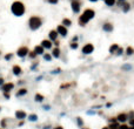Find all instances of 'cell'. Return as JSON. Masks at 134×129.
Returning <instances> with one entry per match:
<instances>
[{"label":"cell","instance_id":"6da1fadb","mask_svg":"<svg viewBox=\"0 0 134 129\" xmlns=\"http://www.w3.org/2000/svg\"><path fill=\"white\" fill-rule=\"evenodd\" d=\"M25 5L22 4L21 1H14L13 4L11 5V12L15 15V17H22L25 14Z\"/></svg>","mask_w":134,"mask_h":129},{"label":"cell","instance_id":"7a4b0ae2","mask_svg":"<svg viewBox=\"0 0 134 129\" xmlns=\"http://www.w3.org/2000/svg\"><path fill=\"white\" fill-rule=\"evenodd\" d=\"M94 15H95V12H94L93 9H86L84 13L80 15V18H79V20H78V22H79V25L80 26H85L86 24L91 20V19H93L94 18Z\"/></svg>","mask_w":134,"mask_h":129},{"label":"cell","instance_id":"3957f363","mask_svg":"<svg viewBox=\"0 0 134 129\" xmlns=\"http://www.w3.org/2000/svg\"><path fill=\"white\" fill-rule=\"evenodd\" d=\"M41 25H42V20H41V18H39V17L33 15V17H31L30 20H28V27H30L31 31H36V29H39L41 27Z\"/></svg>","mask_w":134,"mask_h":129},{"label":"cell","instance_id":"277c9868","mask_svg":"<svg viewBox=\"0 0 134 129\" xmlns=\"http://www.w3.org/2000/svg\"><path fill=\"white\" fill-rule=\"evenodd\" d=\"M28 52H30L28 47H26V46H21V47H19L18 51H17V56L20 58V59L26 58L27 54H28Z\"/></svg>","mask_w":134,"mask_h":129},{"label":"cell","instance_id":"5b68a950","mask_svg":"<svg viewBox=\"0 0 134 129\" xmlns=\"http://www.w3.org/2000/svg\"><path fill=\"white\" fill-rule=\"evenodd\" d=\"M14 86L15 85H14L13 82H5L4 85L0 87V89H1L2 93H11L14 89Z\"/></svg>","mask_w":134,"mask_h":129},{"label":"cell","instance_id":"8992f818","mask_svg":"<svg viewBox=\"0 0 134 129\" xmlns=\"http://www.w3.org/2000/svg\"><path fill=\"white\" fill-rule=\"evenodd\" d=\"M93 51H94V46L92 44H86L85 46L82 47V49H81V52L84 54H86V55L93 53Z\"/></svg>","mask_w":134,"mask_h":129},{"label":"cell","instance_id":"52a82bcc","mask_svg":"<svg viewBox=\"0 0 134 129\" xmlns=\"http://www.w3.org/2000/svg\"><path fill=\"white\" fill-rule=\"evenodd\" d=\"M14 116H15V119L19 121H24L25 119L27 117V114L25 110H17L14 113Z\"/></svg>","mask_w":134,"mask_h":129},{"label":"cell","instance_id":"ba28073f","mask_svg":"<svg viewBox=\"0 0 134 129\" xmlns=\"http://www.w3.org/2000/svg\"><path fill=\"white\" fill-rule=\"evenodd\" d=\"M12 73H13L14 76H20L22 74V68L19 65H14L12 67Z\"/></svg>","mask_w":134,"mask_h":129},{"label":"cell","instance_id":"9c48e42d","mask_svg":"<svg viewBox=\"0 0 134 129\" xmlns=\"http://www.w3.org/2000/svg\"><path fill=\"white\" fill-rule=\"evenodd\" d=\"M72 9H73V12L74 13H79L80 12V8H81V5H80V1L78 0V1H72Z\"/></svg>","mask_w":134,"mask_h":129},{"label":"cell","instance_id":"30bf717a","mask_svg":"<svg viewBox=\"0 0 134 129\" xmlns=\"http://www.w3.org/2000/svg\"><path fill=\"white\" fill-rule=\"evenodd\" d=\"M116 121L118 122H121V123H125L126 121H128V114H126V113L119 114V115L116 116Z\"/></svg>","mask_w":134,"mask_h":129},{"label":"cell","instance_id":"8fae6325","mask_svg":"<svg viewBox=\"0 0 134 129\" xmlns=\"http://www.w3.org/2000/svg\"><path fill=\"white\" fill-rule=\"evenodd\" d=\"M57 33H58V35H61L65 38V36L67 35V28L64 27L63 25H59L58 28H57Z\"/></svg>","mask_w":134,"mask_h":129},{"label":"cell","instance_id":"7c38bea8","mask_svg":"<svg viewBox=\"0 0 134 129\" xmlns=\"http://www.w3.org/2000/svg\"><path fill=\"white\" fill-rule=\"evenodd\" d=\"M52 41H49V40H42L41 41V47H42V48L44 49H51L52 48Z\"/></svg>","mask_w":134,"mask_h":129},{"label":"cell","instance_id":"4fadbf2b","mask_svg":"<svg viewBox=\"0 0 134 129\" xmlns=\"http://www.w3.org/2000/svg\"><path fill=\"white\" fill-rule=\"evenodd\" d=\"M48 38H49V41H57V39H58V33H57V31H49L48 33Z\"/></svg>","mask_w":134,"mask_h":129},{"label":"cell","instance_id":"5bb4252c","mask_svg":"<svg viewBox=\"0 0 134 129\" xmlns=\"http://www.w3.org/2000/svg\"><path fill=\"white\" fill-rule=\"evenodd\" d=\"M102 29L105 32H108V33H111L112 31H113V25L112 24H109V22H105L102 26Z\"/></svg>","mask_w":134,"mask_h":129},{"label":"cell","instance_id":"9a60e30c","mask_svg":"<svg viewBox=\"0 0 134 129\" xmlns=\"http://www.w3.org/2000/svg\"><path fill=\"white\" fill-rule=\"evenodd\" d=\"M33 52H34L36 55H42V54L45 53V49L39 45V46H35V47H34V51H33Z\"/></svg>","mask_w":134,"mask_h":129},{"label":"cell","instance_id":"2e32d148","mask_svg":"<svg viewBox=\"0 0 134 129\" xmlns=\"http://www.w3.org/2000/svg\"><path fill=\"white\" fill-rule=\"evenodd\" d=\"M26 94H27V89L26 88H20L18 92L15 93V96H17V98H21V96H25Z\"/></svg>","mask_w":134,"mask_h":129},{"label":"cell","instance_id":"e0dca14e","mask_svg":"<svg viewBox=\"0 0 134 129\" xmlns=\"http://www.w3.org/2000/svg\"><path fill=\"white\" fill-rule=\"evenodd\" d=\"M7 127H8V119L7 117H4L2 120L0 121V128L5 129V128H7Z\"/></svg>","mask_w":134,"mask_h":129},{"label":"cell","instance_id":"ac0fdd59","mask_svg":"<svg viewBox=\"0 0 134 129\" xmlns=\"http://www.w3.org/2000/svg\"><path fill=\"white\" fill-rule=\"evenodd\" d=\"M60 49L58 48V47H55V48L52 49V53H51V55L52 56H54V58H60Z\"/></svg>","mask_w":134,"mask_h":129},{"label":"cell","instance_id":"d6986e66","mask_svg":"<svg viewBox=\"0 0 134 129\" xmlns=\"http://www.w3.org/2000/svg\"><path fill=\"white\" fill-rule=\"evenodd\" d=\"M26 119H28L30 122H36L38 121V115L36 114H30V115H27Z\"/></svg>","mask_w":134,"mask_h":129},{"label":"cell","instance_id":"ffe728a7","mask_svg":"<svg viewBox=\"0 0 134 129\" xmlns=\"http://www.w3.org/2000/svg\"><path fill=\"white\" fill-rule=\"evenodd\" d=\"M44 95H41V94H35V96H34V100H35V102H42L44 101Z\"/></svg>","mask_w":134,"mask_h":129},{"label":"cell","instance_id":"44dd1931","mask_svg":"<svg viewBox=\"0 0 134 129\" xmlns=\"http://www.w3.org/2000/svg\"><path fill=\"white\" fill-rule=\"evenodd\" d=\"M119 48V46H118V44H114V45H112L111 47H109V53L112 54H115L116 52V49Z\"/></svg>","mask_w":134,"mask_h":129},{"label":"cell","instance_id":"7402d4cb","mask_svg":"<svg viewBox=\"0 0 134 129\" xmlns=\"http://www.w3.org/2000/svg\"><path fill=\"white\" fill-rule=\"evenodd\" d=\"M61 25H63L64 27H69L72 25V21L69 19H64L63 22H61Z\"/></svg>","mask_w":134,"mask_h":129},{"label":"cell","instance_id":"603a6c76","mask_svg":"<svg viewBox=\"0 0 134 129\" xmlns=\"http://www.w3.org/2000/svg\"><path fill=\"white\" fill-rule=\"evenodd\" d=\"M13 56H14L13 53H6L5 54V56H4V59H5V61H11V60L13 59Z\"/></svg>","mask_w":134,"mask_h":129},{"label":"cell","instance_id":"cb8c5ba5","mask_svg":"<svg viewBox=\"0 0 134 129\" xmlns=\"http://www.w3.org/2000/svg\"><path fill=\"white\" fill-rule=\"evenodd\" d=\"M130 8H131V6L128 2H127V4H122V12H124V13H127V12L130 11Z\"/></svg>","mask_w":134,"mask_h":129},{"label":"cell","instance_id":"d4e9b609","mask_svg":"<svg viewBox=\"0 0 134 129\" xmlns=\"http://www.w3.org/2000/svg\"><path fill=\"white\" fill-rule=\"evenodd\" d=\"M42 58H44L45 61H51L52 60V55L49 53H44L42 54Z\"/></svg>","mask_w":134,"mask_h":129},{"label":"cell","instance_id":"484cf974","mask_svg":"<svg viewBox=\"0 0 134 129\" xmlns=\"http://www.w3.org/2000/svg\"><path fill=\"white\" fill-rule=\"evenodd\" d=\"M27 56H28V58L31 59V60H34V59L36 58V54L34 53L33 51H32V52H28V54H27Z\"/></svg>","mask_w":134,"mask_h":129},{"label":"cell","instance_id":"4316f807","mask_svg":"<svg viewBox=\"0 0 134 129\" xmlns=\"http://www.w3.org/2000/svg\"><path fill=\"white\" fill-rule=\"evenodd\" d=\"M69 47H71V49H76L78 47H79V44H78V42H73V41H72L71 44H69Z\"/></svg>","mask_w":134,"mask_h":129},{"label":"cell","instance_id":"83f0119b","mask_svg":"<svg viewBox=\"0 0 134 129\" xmlns=\"http://www.w3.org/2000/svg\"><path fill=\"white\" fill-rule=\"evenodd\" d=\"M133 53H134V49L132 48V47H127V48H126V54H127V55H132Z\"/></svg>","mask_w":134,"mask_h":129},{"label":"cell","instance_id":"f1b7e54d","mask_svg":"<svg viewBox=\"0 0 134 129\" xmlns=\"http://www.w3.org/2000/svg\"><path fill=\"white\" fill-rule=\"evenodd\" d=\"M105 4L107 5V6H114L115 0H105Z\"/></svg>","mask_w":134,"mask_h":129},{"label":"cell","instance_id":"f546056e","mask_svg":"<svg viewBox=\"0 0 134 129\" xmlns=\"http://www.w3.org/2000/svg\"><path fill=\"white\" fill-rule=\"evenodd\" d=\"M39 66V62H34V63H32L31 65V71H35L36 69V67Z\"/></svg>","mask_w":134,"mask_h":129},{"label":"cell","instance_id":"4dcf8cb0","mask_svg":"<svg viewBox=\"0 0 134 129\" xmlns=\"http://www.w3.org/2000/svg\"><path fill=\"white\" fill-rule=\"evenodd\" d=\"M76 123H78V126H81V127H82V126H84V121H82L81 117H78V119H76Z\"/></svg>","mask_w":134,"mask_h":129},{"label":"cell","instance_id":"1f68e13d","mask_svg":"<svg viewBox=\"0 0 134 129\" xmlns=\"http://www.w3.org/2000/svg\"><path fill=\"white\" fill-rule=\"evenodd\" d=\"M2 96H4L5 100H9L11 99V93H2Z\"/></svg>","mask_w":134,"mask_h":129},{"label":"cell","instance_id":"d6a6232c","mask_svg":"<svg viewBox=\"0 0 134 129\" xmlns=\"http://www.w3.org/2000/svg\"><path fill=\"white\" fill-rule=\"evenodd\" d=\"M122 53H124V49L121 48V47H119V48L116 49V52H115L116 55H122Z\"/></svg>","mask_w":134,"mask_h":129},{"label":"cell","instance_id":"836d02e7","mask_svg":"<svg viewBox=\"0 0 134 129\" xmlns=\"http://www.w3.org/2000/svg\"><path fill=\"white\" fill-rule=\"evenodd\" d=\"M119 129H130V127L127 125H125V123H122L121 126H119Z\"/></svg>","mask_w":134,"mask_h":129},{"label":"cell","instance_id":"e575fe53","mask_svg":"<svg viewBox=\"0 0 134 129\" xmlns=\"http://www.w3.org/2000/svg\"><path fill=\"white\" fill-rule=\"evenodd\" d=\"M4 83H5V79L2 77V76H0V87L4 85Z\"/></svg>","mask_w":134,"mask_h":129},{"label":"cell","instance_id":"d590c367","mask_svg":"<svg viewBox=\"0 0 134 129\" xmlns=\"http://www.w3.org/2000/svg\"><path fill=\"white\" fill-rule=\"evenodd\" d=\"M60 71H61V69H60V68H58V69H55V71L51 72V73H52V74H59V73H60Z\"/></svg>","mask_w":134,"mask_h":129},{"label":"cell","instance_id":"8d00e7d4","mask_svg":"<svg viewBox=\"0 0 134 129\" xmlns=\"http://www.w3.org/2000/svg\"><path fill=\"white\" fill-rule=\"evenodd\" d=\"M47 1H48L49 4H58V0H47Z\"/></svg>","mask_w":134,"mask_h":129},{"label":"cell","instance_id":"74e56055","mask_svg":"<svg viewBox=\"0 0 134 129\" xmlns=\"http://www.w3.org/2000/svg\"><path fill=\"white\" fill-rule=\"evenodd\" d=\"M25 125V122L24 121H19V123H18V127H22V126Z\"/></svg>","mask_w":134,"mask_h":129},{"label":"cell","instance_id":"f35d334b","mask_svg":"<svg viewBox=\"0 0 134 129\" xmlns=\"http://www.w3.org/2000/svg\"><path fill=\"white\" fill-rule=\"evenodd\" d=\"M18 85H19V86H22V85H25V81H24V80H19Z\"/></svg>","mask_w":134,"mask_h":129},{"label":"cell","instance_id":"ab89813d","mask_svg":"<svg viewBox=\"0 0 134 129\" xmlns=\"http://www.w3.org/2000/svg\"><path fill=\"white\" fill-rule=\"evenodd\" d=\"M122 68H124V69H131V66H130V65H125Z\"/></svg>","mask_w":134,"mask_h":129},{"label":"cell","instance_id":"60d3db41","mask_svg":"<svg viewBox=\"0 0 134 129\" xmlns=\"http://www.w3.org/2000/svg\"><path fill=\"white\" fill-rule=\"evenodd\" d=\"M130 123H131V126H134V119H130Z\"/></svg>","mask_w":134,"mask_h":129},{"label":"cell","instance_id":"b9f144b4","mask_svg":"<svg viewBox=\"0 0 134 129\" xmlns=\"http://www.w3.org/2000/svg\"><path fill=\"white\" fill-rule=\"evenodd\" d=\"M54 45H55L57 47H59V41H54Z\"/></svg>","mask_w":134,"mask_h":129},{"label":"cell","instance_id":"7bdbcfd3","mask_svg":"<svg viewBox=\"0 0 134 129\" xmlns=\"http://www.w3.org/2000/svg\"><path fill=\"white\" fill-rule=\"evenodd\" d=\"M44 109H45V110H48L49 107H48V106H44Z\"/></svg>","mask_w":134,"mask_h":129},{"label":"cell","instance_id":"ee69618b","mask_svg":"<svg viewBox=\"0 0 134 129\" xmlns=\"http://www.w3.org/2000/svg\"><path fill=\"white\" fill-rule=\"evenodd\" d=\"M53 129H64L63 127H60V126H59V127H55V128H53Z\"/></svg>","mask_w":134,"mask_h":129},{"label":"cell","instance_id":"f6af8a7d","mask_svg":"<svg viewBox=\"0 0 134 129\" xmlns=\"http://www.w3.org/2000/svg\"><path fill=\"white\" fill-rule=\"evenodd\" d=\"M89 1H92V2H95V1H98V0H89Z\"/></svg>","mask_w":134,"mask_h":129},{"label":"cell","instance_id":"bcb514c9","mask_svg":"<svg viewBox=\"0 0 134 129\" xmlns=\"http://www.w3.org/2000/svg\"><path fill=\"white\" fill-rule=\"evenodd\" d=\"M130 129H134V126H131V127H130Z\"/></svg>","mask_w":134,"mask_h":129},{"label":"cell","instance_id":"7dc6e473","mask_svg":"<svg viewBox=\"0 0 134 129\" xmlns=\"http://www.w3.org/2000/svg\"><path fill=\"white\" fill-rule=\"evenodd\" d=\"M102 129H108V127H103V128Z\"/></svg>","mask_w":134,"mask_h":129},{"label":"cell","instance_id":"c3c4849f","mask_svg":"<svg viewBox=\"0 0 134 129\" xmlns=\"http://www.w3.org/2000/svg\"><path fill=\"white\" fill-rule=\"evenodd\" d=\"M72 1H78V0H72Z\"/></svg>","mask_w":134,"mask_h":129},{"label":"cell","instance_id":"681fc988","mask_svg":"<svg viewBox=\"0 0 134 129\" xmlns=\"http://www.w3.org/2000/svg\"><path fill=\"white\" fill-rule=\"evenodd\" d=\"M119 1H125V0H119Z\"/></svg>","mask_w":134,"mask_h":129},{"label":"cell","instance_id":"f907efd6","mask_svg":"<svg viewBox=\"0 0 134 129\" xmlns=\"http://www.w3.org/2000/svg\"><path fill=\"white\" fill-rule=\"evenodd\" d=\"M0 56H1V51H0Z\"/></svg>","mask_w":134,"mask_h":129},{"label":"cell","instance_id":"816d5d0a","mask_svg":"<svg viewBox=\"0 0 134 129\" xmlns=\"http://www.w3.org/2000/svg\"><path fill=\"white\" fill-rule=\"evenodd\" d=\"M0 111H1V107H0Z\"/></svg>","mask_w":134,"mask_h":129},{"label":"cell","instance_id":"f5cc1de1","mask_svg":"<svg viewBox=\"0 0 134 129\" xmlns=\"http://www.w3.org/2000/svg\"><path fill=\"white\" fill-rule=\"evenodd\" d=\"M0 129H2V128H0Z\"/></svg>","mask_w":134,"mask_h":129}]
</instances>
